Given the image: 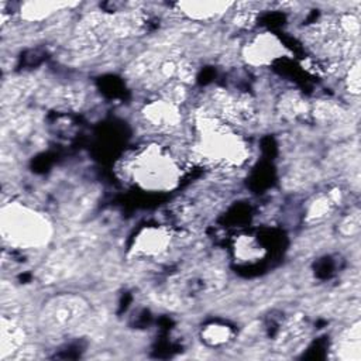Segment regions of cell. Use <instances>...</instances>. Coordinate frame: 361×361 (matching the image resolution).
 Listing matches in <instances>:
<instances>
[{"label": "cell", "instance_id": "6da1fadb", "mask_svg": "<svg viewBox=\"0 0 361 361\" xmlns=\"http://www.w3.org/2000/svg\"><path fill=\"white\" fill-rule=\"evenodd\" d=\"M10 212L3 214V235H10V240H16L23 244V238L25 243H35L31 238L32 231L41 233L47 235V223L39 220L35 213L27 212L24 209H14L10 206Z\"/></svg>", "mask_w": 361, "mask_h": 361}, {"label": "cell", "instance_id": "7a4b0ae2", "mask_svg": "<svg viewBox=\"0 0 361 361\" xmlns=\"http://www.w3.org/2000/svg\"><path fill=\"white\" fill-rule=\"evenodd\" d=\"M48 305L49 306H47L44 319L47 324L58 330L71 327L73 323L78 322V317L83 312V305L80 303V299L73 296L55 298V300Z\"/></svg>", "mask_w": 361, "mask_h": 361}]
</instances>
